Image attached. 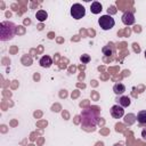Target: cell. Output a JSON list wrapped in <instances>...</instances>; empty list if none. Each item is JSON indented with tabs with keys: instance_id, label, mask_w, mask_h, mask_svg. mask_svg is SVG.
<instances>
[{
	"instance_id": "1",
	"label": "cell",
	"mask_w": 146,
	"mask_h": 146,
	"mask_svg": "<svg viewBox=\"0 0 146 146\" xmlns=\"http://www.w3.org/2000/svg\"><path fill=\"white\" fill-rule=\"evenodd\" d=\"M98 120H99L98 112L94 108H86L81 112V124L87 129L96 127Z\"/></svg>"
},
{
	"instance_id": "2",
	"label": "cell",
	"mask_w": 146,
	"mask_h": 146,
	"mask_svg": "<svg viewBox=\"0 0 146 146\" xmlns=\"http://www.w3.org/2000/svg\"><path fill=\"white\" fill-rule=\"evenodd\" d=\"M16 34V25L13 22L5 21L0 23V40L8 41L13 39Z\"/></svg>"
},
{
	"instance_id": "3",
	"label": "cell",
	"mask_w": 146,
	"mask_h": 146,
	"mask_svg": "<svg viewBox=\"0 0 146 146\" xmlns=\"http://www.w3.org/2000/svg\"><path fill=\"white\" fill-rule=\"evenodd\" d=\"M98 24L100 26L102 30L104 31H108V30H112L115 25V21L114 18L111 16V15H103L98 18Z\"/></svg>"
},
{
	"instance_id": "4",
	"label": "cell",
	"mask_w": 146,
	"mask_h": 146,
	"mask_svg": "<svg viewBox=\"0 0 146 146\" xmlns=\"http://www.w3.org/2000/svg\"><path fill=\"white\" fill-rule=\"evenodd\" d=\"M70 14L74 19H81L86 15V8L81 3H74L71 7Z\"/></svg>"
},
{
	"instance_id": "5",
	"label": "cell",
	"mask_w": 146,
	"mask_h": 146,
	"mask_svg": "<svg viewBox=\"0 0 146 146\" xmlns=\"http://www.w3.org/2000/svg\"><path fill=\"white\" fill-rule=\"evenodd\" d=\"M121 21L124 25H132L135 24V15L132 11H124L122 14V17H121Z\"/></svg>"
},
{
	"instance_id": "6",
	"label": "cell",
	"mask_w": 146,
	"mask_h": 146,
	"mask_svg": "<svg viewBox=\"0 0 146 146\" xmlns=\"http://www.w3.org/2000/svg\"><path fill=\"white\" fill-rule=\"evenodd\" d=\"M111 115L114 117V119H121L123 115H124V110L122 106H120L119 104L116 105H113L111 107Z\"/></svg>"
},
{
	"instance_id": "7",
	"label": "cell",
	"mask_w": 146,
	"mask_h": 146,
	"mask_svg": "<svg viewBox=\"0 0 146 146\" xmlns=\"http://www.w3.org/2000/svg\"><path fill=\"white\" fill-rule=\"evenodd\" d=\"M39 64H40V66H41V67L48 68V67H50V66L52 65V59H51V57H50V56L44 55V56H42V57L40 58Z\"/></svg>"
},
{
	"instance_id": "8",
	"label": "cell",
	"mask_w": 146,
	"mask_h": 146,
	"mask_svg": "<svg viewBox=\"0 0 146 146\" xmlns=\"http://www.w3.org/2000/svg\"><path fill=\"white\" fill-rule=\"evenodd\" d=\"M117 104L124 108V107H128V106L131 104V99H130V97H128V96H120V97L117 98Z\"/></svg>"
},
{
	"instance_id": "9",
	"label": "cell",
	"mask_w": 146,
	"mask_h": 146,
	"mask_svg": "<svg viewBox=\"0 0 146 146\" xmlns=\"http://www.w3.org/2000/svg\"><path fill=\"white\" fill-rule=\"evenodd\" d=\"M90 10H91V13H92V14H95V15L99 14V13L103 10L102 3H100V2H98V1H94V2L91 3V6H90Z\"/></svg>"
},
{
	"instance_id": "10",
	"label": "cell",
	"mask_w": 146,
	"mask_h": 146,
	"mask_svg": "<svg viewBox=\"0 0 146 146\" xmlns=\"http://www.w3.org/2000/svg\"><path fill=\"white\" fill-rule=\"evenodd\" d=\"M113 91H114L115 95H122L125 91V86L121 82H117L113 86Z\"/></svg>"
},
{
	"instance_id": "11",
	"label": "cell",
	"mask_w": 146,
	"mask_h": 146,
	"mask_svg": "<svg viewBox=\"0 0 146 146\" xmlns=\"http://www.w3.org/2000/svg\"><path fill=\"white\" fill-rule=\"evenodd\" d=\"M103 54L105 56H112L115 54V47L113 44H106L103 47Z\"/></svg>"
},
{
	"instance_id": "12",
	"label": "cell",
	"mask_w": 146,
	"mask_h": 146,
	"mask_svg": "<svg viewBox=\"0 0 146 146\" xmlns=\"http://www.w3.org/2000/svg\"><path fill=\"white\" fill-rule=\"evenodd\" d=\"M136 120L139 124H146V111H139L137 113V116H136Z\"/></svg>"
},
{
	"instance_id": "13",
	"label": "cell",
	"mask_w": 146,
	"mask_h": 146,
	"mask_svg": "<svg viewBox=\"0 0 146 146\" xmlns=\"http://www.w3.org/2000/svg\"><path fill=\"white\" fill-rule=\"evenodd\" d=\"M35 18H36L39 22H44V21L48 18V14H47L46 10L40 9V10L36 11V14H35Z\"/></svg>"
},
{
	"instance_id": "14",
	"label": "cell",
	"mask_w": 146,
	"mask_h": 146,
	"mask_svg": "<svg viewBox=\"0 0 146 146\" xmlns=\"http://www.w3.org/2000/svg\"><path fill=\"white\" fill-rule=\"evenodd\" d=\"M90 56L89 55H87V54H84V55H82L81 57H80V60L83 63V64H88L89 62H90Z\"/></svg>"
},
{
	"instance_id": "15",
	"label": "cell",
	"mask_w": 146,
	"mask_h": 146,
	"mask_svg": "<svg viewBox=\"0 0 146 146\" xmlns=\"http://www.w3.org/2000/svg\"><path fill=\"white\" fill-rule=\"evenodd\" d=\"M141 137H143V139L146 140V128L143 129V131H141Z\"/></svg>"
},
{
	"instance_id": "16",
	"label": "cell",
	"mask_w": 146,
	"mask_h": 146,
	"mask_svg": "<svg viewBox=\"0 0 146 146\" xmlns=\"http://www.w3.org/2000/svg\"><path fill=\"white\" fill-rule=\"evenodd\" d=\"M113 146H123V145H122V144H114Z\"/></svg>"
},
{
	"instance_id": "17",
	"label": "cell",
	"mask_w": 146,
	"mask_h": 146,
	"mask_svg": "<svg viewBox=\"0 0 146 146\" xmlns=\"http://www.w3.org/2000/svg\"><path fill=\"white\" fill-rule=\"evenodd\" d=\"M145 58H146V50H145Z\"/></svg>"
}]
</instances>
